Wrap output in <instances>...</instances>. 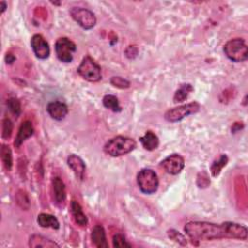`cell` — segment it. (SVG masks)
<instances>
[{
    "instance_id": "obj_1",
    "label": "cell",
    "mask_w": 248,
    "mask_h": 248,
    "mask_svg": "<svg viewBox=\"0 0 248 248\" xmlns=\"http://www.w3.org/2000/svg\"><path fill=\"white\" fill-rule=\"evenodd\" d=\"M184 232L193 241H210L217 239L246 240L248 230L245 226L234 222L215 224L206 221H190L185 224Z\"/></svg>"
},
{
    "instance_id": "obj_2",
    "label": "cell",
    "mask_w": 248,
    "mask_h": 248,
    "mask_svg": "<svg viewBox=\"0 0 248 248\" xmlns=\"http://www.w3.org/2000/svg\"><path fill=\"white\" fill-rule=\"evenodd\" d=\"M137 147V141L129 137L116 136L108 140L104 145V152L110 157L126 155Z\"/></svg>"
},
{
    "instance_id": "obj_3",
    "label": "cell",
    "mask_w": 248,
    "mask_h": 248,
    "mask_svg": "<svg viewBox=\"0 0 248 248\" xmlns=\"http://www.w3.org/2000/svg\"><path fill=\"white\" fill-rule=\"evenodd\" d=\"M225 55L232 62H244L248 58V46L242 38L228 41L223 47Z\"/></svg>"
},
{
    "instance_id": "obj_4",
    "label": "cell",
    "mask_w": 248,
    "mask_h": 248,
    "mask_svg": "<svg viewBox=\"0 0 248 248\" xmlns=\"http://www.w3.org/2000/svg\"><path fill=\"white\" fill-rule=\"evenodd\" d=\"M137 184L141 193L152 195L157 192L159 178L157 173L151 169H142L137 174Z\"/></svg>"
},
{
    "instance_id": "obj_5",
    "label": "cell",
    "mask_w": 248,
    "mask_h": 248,
    "mask_svg": "<svg viewBox=\"0 0 248 248\" xmlns=\"http://www.w3.org/2000/svg\"><path fill=\"white\" fill-rule=\"evenodd\" d=\"M77 72L83 79L89 82H98L102 79V70L100 65L89 55L83 57Z\"/></svg>"
},
{
    "instance_id": "obj_6",
    "label": "cell",
    "mask_w": 248,
    "mask_h": 248,
    "mask_svg": "<svg viewBox=\"0 0 248 248\" xmlns=\"http://www.w3.org/2000/svg\"><path fill=\"white\" fill-rule=\"evenodd\" d=\"M201 109L200 103L194 101L181 106H177L168 109L164 113V118L170 123H175L181 121L185 117L197 113Z\"/></svg>"
},
{
    "instance_id": "obj_7",
    "label": "cell",
    "mask_w": 248,
    "mask_h": 248,
    "mask_svg": "<svg viewBox=\"0 0 248 248\" xmlns=\"http://www.w3.org/2000/svg\"><path fill=\"white\" fill-rule=\"evenodd\" d=\"M54 49L59 61L63 63H71L74 59V53L77 51V46L69 38L61 37L56 40Z\"/></svg>"
},
{
    "instance_id": "obj_8",
    "label": "cell",
    "mask_w": 248,
    "mask_h": 248,
    "mask_svg": "<svg viewBox=\"0 0 248 248\" xmlns=\"http://www.w3.org/2000/svg\"><path fill=\"white\" fill-rule=\"evenodd\" d=\"M70 16L81 28L85 30L92 29L97 22L94 13L86 8L73 7L70 10Z\"/></svg>"
},
{
    "instance_id": "obj_9",
    "label": "cell",
    "mask_w": 248,
    "mask_h": 248,
    "mask_svg": "<svg viewBox=\"0 0 248 248\" xmlns=\"http://www.w3.org/2000/svg\"><path fill=\"white\" fill-rule=\"evenodd\" d=\"M160 166L164 169L166 172L171 175H176L182 171L185 167L184 158L177 153H173L166 157L161 161Z\"/></svg>"
},
{
    "instance_id": "obj_10",
    "label": "cell",
    "mask_w": 248,
    "mask_h": 248,
    "mask_svg": "<svg viewBox=\"0 0 248 248\" xmlns=\"http://www.w3.org/2000/svg\"><path fill=\"white\" fill-rule=\"evenodd\" d=\"M31 48L35 56L39 59L45 60L50 54V47L46 40L41 34H34L30 41Z\"/></svg>"
},
{
    "instance_id": "obj_11",
    "label": "cell",
    "mask_w": 248,
    "mask_h": 248,
    "mask_svg": "<svg viewBox=\"0 0 248 248\" xmlns=\"http://www.w3.org/2000/svg\"><path fill=\"white\" fill-rule=\"evenodd\" d=\"M46 111L52 119L57 120V121H61L68 114L69 108H68V106L63 102L53 101V102H49L47 104Z\"/></svg>"
},
{
    "instance_id": "obj_12",
    "label": "cell",
    "mask_w": 248,
    "mask_h": 248,
    "mask_svg": "<svg viewBox=\"0 0 248 248\" xmlns=\"http://www.w3.org/2000/svg\"><path fill=\"white\" fill-rule=\"evenodd\" d=\"M67 164L68 167L73 170L76 177L79 180H82L85 175L86 171V166L84 161L76 154H71L67 158Z\"/></svg>"
},
{
    "instance_id": "obj_13",
    "label": "cell",
    "mask_w": 248,
    "mask_h": 248,
    "mask_svg": "<svg viewBox=\"0 0 248 248\" xmlns=\"http://www.w3.org/2000/svg\"><path fill=\"white\" fill-rule=\"evenodd\" d=\"M34 134V127L32 125V122L29 120H25L21 123V125L18 128L16 140L14 141V144L16 148H18L28 138H30Z\"/></svg>"
},
{
    "instance_id": "obj_14",
    "label": "cell",
    "mask_w": 248,
    "mask_h": 248,
    "mask_svg": "<svg viewBox=\"0 0 248 248\" xmlns=\"http://www.w3.org/2000/svg\"><path fill=\"white\" fill-rule=\"evenodd\" d=\"M52 192L55 203L57 205H62L66 201V187L59 176L52 178Z\"/></svg>"
},
{
    "instance_id": "obj_15",
    "label": "cell",
    "mask_w": 248,
    "mask_h": 248,
    "mask_svg": "<svg viewBox=\"0 0 248 248\" xmlns=\"http://www.w3.org/2000/svg\"><path fill=\"white\" fill-rule=\"evenodd\" d=\"M92 243L98 248H108V244L107 241L106 231L102 225H96L91 232Z\"/></svg>"
},
{
    "instance_id": "obj_16",
    "label": "cell",
    "mask_w": 248,
    "mask_h": 248,
    "mask_svg": "<svg viewBox=\"0 0 248 248\" xmlns=\"http://www.w3.org/2000/svg\"><path fill=\"white\" fill-rule=\"evenodd\" d=\"M29 247L32 248H53V247H59V245L54 242L53 240L43 236L41 234H32L29 237L28 241Z\"/></svg>"
},
{
    "instance_id": "obj_17",
    "label": "cell",
    "mask_w": 248,
    "mask_h": 248,
    "mask_svg": "<svg viewBox=\"0 0 248 248\" xmlns=\"http://www.w3.org/2000/svg\"><path fill=\"white\" fill-rule=\"evenodd\" d=\"M140 142L142 147L147 151H153L159 146V138L152 131H146L143 136L140 138Z\"/></svg>"
},
{
    "instance_id": "obj_18",
    "label": "cell",
    "mask_w": 248,
    "mask_h": 248,
    "mask_svg": "<svg viewBox=\"0 0 248 248\" xmlns=\"http://www.w3.org/2000/svg\"><path fill=\"white\" fill-rule=\"evenodd\" d=\"M71 213L77 225L79 227H86L88 224V219L84 214L81 205L77 201H72L71 202Z\"/></svg>"
},
{
    "instance_id": "obj_19",
    "label": "cell",
    "mask_w": 248,
    "mask_h": 248,
    "mask_svg": "<svg viewBox=\"0 0 248 248\" xmlns=\"http://www.w3.org/2000/svg\"><path fill=\"white\" fill-rule=\"evenodd\" d=\"M37 223L40 227L46 228V229L50 228L53 230H58L60 227L59 221L54 215L49 213H45V212H42L38 215Z\"/></svg>"
},
{
    "instance_id": "obj_20",
    "label": "cell",
    "mask_w": 248,
    "mask_h": 248,
    "mask_svg": "<svg viewBox=\"0 0 248 248\" xmlns=\"http://www.w3.org/2000/svg\"><path fill=\"white\" fill-rule=\"evenodd\" d=\"M194 90V87L190 83H184L179 86V88L174 92L173 95V102L175 104L184 102L190 95V93Z\"/></svg>"
},
{
    "instance_id": "obj_21",
    "label": "cell",
    "mask_w": 248,
    "mask_h": 248,
    "mask_svg": "<svg viewBox=\"0 0 248 248\" xmlns=\"http://www.w3.org/2000/svg\"><path fill=\"white\" fill-rule=\"evenodd\" d=\"M228 161H229L228 156L226 154H221L218 157V159H215L212 162V164L210 166V172L213 177H217L221 173L223 168L227 166Z\"/></svg>"
},
{
    "instance_id": "obj_22",
    "label": "cell",
    "mask_w": 248,
    "mask_h": 248,
    "mask_svg": "<svg viewBox=\"0 0 248 248\" xmlns=\"http://www.w3.org/2000/svg\"><path fill=\"white\" fill-rule=\"evenodd\" d=\"M103 105L106 108L113 111V112H120L122 110V108L119 104V101L116 96L111 94H107L103 97Z\"/></svg>"
},
{
    "instance_id": "obj_23",
    "label": "cell",
    "mask_w": 248,
    "mask_h": 248,
    "mask_svg": "<svg viewBox=\"0 0 248 248\" xmlns=\"http://www.w3.org/2000/svg\"><path fill=\"white\" fill-rule=\"evenodd\" d=\"M0 154H1V160L4 165V168L10 171L13 168V155L9 145L2 144Z\"/></svg>"
},
{
    "instance_id": "obj_24",
    "label": "cell",
    "mask_w": 248,
    "mask_h": 248,
    "mask_svg": "<svg viewBox=\"0 0 248 248\" xmlns=\"http://www.w3.org/2000/svg\"><path fill=\"white\" fill-rule=\"evenodd\" d=\"M7 107L9 108V110L15 114L16 116H18L21 112V105H20V102L18 101V99L15 98V97H12V98H9L7 100Z\"/></svg>"
},
{
    "instance_id": "obj_25",
    "label": "cell",
    "mask_w": 248,
    "mask_h": 248,
    "mask_svg": "<svg viewBox=\"0 0 248 248\" xmlns=\"http://www.w3.org/2000/svg\"><path fill=\"white\" fill-rule=\"evenodd\" d=\"M168 236L170 239L173 240L174 242L180 244V245H186L187 244V239L186 237L181 233L179 232L178 231L174 230V229H170L168 231Z\"/></svg>"
},
{
    "instance_id": "obj_26",
    "label": "cell",
    "mask_w": 248,
    "mask_h": 248,
    "mask_svg": "<svg viewBox=\"0 0 248 248\" xmlns=\"http://www.w3.org/2000/svg\"><path fill=\"white\" fill-rule=\"evenodd\" d=\"M110 84L116 88H119V89H126V88H129L131 83L128 79H126L125 78H122V77H119V76H115V77H112L109 80Z\"/></svg>"
},
{
    "instance_id": "obj_27",
    "label": "cell",
    "mask_w": 248,
    "mask_h": 248,
    "mask_svg": "<svg viewBox=\"0 0 248 248\" xmlns=\"http://www.w3.org/2000/svg\"><path fill=\"white\" fill-rule=\"evenodd\" d=\"M112 245H113V247H118V248L132 247V245L126 240L125 236L122 233H115L112 236Z\"/></svg>"
},
{
    "instance_id": "obj_28",
    "label": "cell",
    "mask_w": 248,
    "mask_h": 248,
    "mask_svg": "<svg viewBox=\"0 0 248 248\" xmlns=\"http://www.w3.org/2000/svg\"><path fill=\"white\" fill-rule=\"evenodd\" d=\"M13 132V122L9 117H5L2 121V138L4 140L10 139Z\"/></svg>"
},
{
    "instance_id": "obj_29",
    "label": "cell",
    "mask_w": 248,
    "mask_h": 248,
    "mask_svg": "<svg viewBox=\"0 0 248 248\" xmlns=\"http://www.w3.org/2000/svg\"><path fill=\"white\" fill-rule=\"evenodd\" d=\"M210 184V179L205 171H202L198 174L197 185L199 188H206Z\"/></svg>"
},
{
    "instance_id": "obj_30",
    "label": "cell",
    "mask_w": 248,
    "mask_h": 248,
    "mask_svg": "<svg viewBox=\"0 0 248 248\" xmlns=\"http://www.w3.org/2000/svg\"><path fill=\"white\" fill-rule=\"evenodd\" d=\"M125 55L129 58V59H133L138 55V47L136 46H129L126 49H125Z\"/></svg>"
},
{
    "instance_id": "obj_31",
    "label": "cell",
    "mask_w": 248,
    "mask_h": 248,
    "mask_svg": "<svg viewBox=\"0 0 248 248\" xmlns=\"http://www.w3.org/2000/svg\"><path fill=\"white\" fill-rule=\"evenodd\" d=\"M15 60H16V56L13 53H11V52H7L6 53L5 61H6L7 64H12V63L15 62Z\"/></svg>"
},
{
    "instance_id": "obj_32",
    "label": "cell",
    "mask_w": 248,
    "mask_h": 248,
    "mask_svg": "<svg viewBox=\"0 0 248 248\" xmlns=\"http://www.w3.org/2000/svg\"><path fill=\"white\" fill-rule=\"evenodd\" d=\"M241 128H243V126H239V123H234L233 125H232V133H236V132H238Z\"/></svg>"
},
{
    "instance_id": "obj_33",
    "label": "cell",
    "mask_w": 248,
    "mask_h": 248,
    "mask_svg": "<svg viewBox=\"0 0 248 248\" xmlns=\"http://www.w3.org/2000/svg\"><path fill=\"white\" fill-rule=\"evenodd\" d=\"M0 8H1L0 13L3 14V13L6 11V9H7V3H6L5 1H1V2H0Z\"/></svg>"
}]
</instances>
